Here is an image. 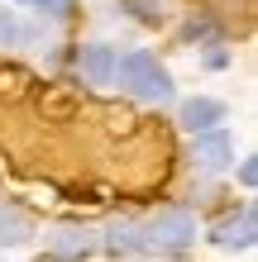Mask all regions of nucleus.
I'll list each match as a JSON object with an SVG mask.
<instances>
[{
	"instance_id": "f257e3e1",
	"label": "nucleus",
	"mask_w": 258,
	"mask_h": 262,
	"mask_svg": "<svg viewBox=\"0 0 258 262\" xmlns=\"http://www.w3.org/2000/svg\"><path fill=\"white\" fill-rule=\"evenodd\" d=\"M115 81L129 91V96H139V100H172V76L168 67L158 62L153 53H129V57H120L115 62Z\"/></svg>"
},
{
	"instance_id": "f03ea898",
	"label": "nucleus",
	"mask_w": 258,
	"mask_h": 262,
	"mask_svg": "<svg viewBox=\"0 0 258 262\" xmlns=\"http://www.w3.org/2000/svg\"><path fill=\"white\" fill-rule=\"evenodd\" d=\"M139 243L153 248V253H182V248L196 243V220L187 210H163L139 229Z\"/></svg>"
},
{
	"instance_id": "7ed1b4c3",
	"label": "nucleus",
	"mask_w": 258,
	"mask_h": 262,
	"mask_svg": "<svg viewBox=\"0 0 258 262\" xmlns=\"http://www.w3.org/2000/svg\"><path fill=\"white\" fill-rule=\"evenodd\" d=\"M191 158H196V167H201L206 177H215V172H225V167L234 162V148H230V138H225L220 129H210V134H196Z\"/></svg>"
},
{
	"instance_id": "20e7f679",
	"label": "nucleus",
	"mask_w": 258,
	"mask_h": 262,
	"mask_svg": "<svg viewBox=\"0 0 258 262\" xmlns=\"http://www.w3.org/2000/svg\"><path fill=\"white\" fill-rule=\"evenodd\" d=\"M253 238H258V210L244 205L239 210V220H225L215 229V243L220 248H253Z\"/></svg>"
},
{
	"instance_id": "39448f33",
	"label": "nucleus",
	"mask_w": 258,
	"mask_h": 262,
	"mask_svg": "<svg viewBox=\"0 0 258 262\" xmlns=\"http://www.w3.org/2000/svg\"><path fill=\"white\" fill-rule=\"evenodd\" d=\"M182 124H187L191 134H210V129L225 124V105L210 100V96H196V100L182 105Z\"/></svg>"
},
{
	"instance_id": "423d86ee",
	"label": "nucleus",
	"mask_w": 258,
	"mask_h": 262,
	"mask_svg": "<svg viewBox=\"0 0 258 262\" xmlns=\"http://www.w3.org/2000/svg\"><path fill=\"white\" fill-rule=\"evenodd\" d=\"M115 62H120V53L105 48V43H86L82 48V72H86V81H96V86L115 81Z\"/></svg>"
},
{
	"instance_id": "0eeeda50",
	"label": "nucleus",
	"mask_w": 258,
	"mask_h": 262,
	"mask_svg": "<svg viewBox=\"0 0 258 262\" xmlns=\"http://www.w3.org/2000/svg\"><path fill=\"white\" fill-rule=\"evenodd\" d=\"M120 5H129V14L139 24H163V5L158 0H120Z\"/></svg>"
},
{
	"instance_id": "6e6552de",
	"label": "nucleus",
	"mask_w": 258,
	"mask_h": 262,
	"mask_svg": "<svg viewBox=\"0 0 258 262\" xmlns=\"http://www.w3.org/2000/svg\"><path fill=\"white\" fill-rule=\"evenodd\" d=\"M24 234H29V229H24L19 214H14V210H0V243H24Z\"/></svg>"
},
{
	"instance_id": "1a4fd4ad",
	"label": "nucleus",
	"mask_w": 258,
	"mask_h": 262,
	"mask_svg": "<svg viewBox=\"0 0 258 262\" xmlns=\"http://www.w3.org/2000/svg\"><path fill=\"white\" fill-rule=\"evenodd\" d=\"M14 38H19V19H14V10L0 5V48H10Z\"/></svg>"
},
{
	"instance_id": "9d476101",
	"label": "nucleus",
	"mask_w": 258,
	"mask_h": 262,
	"mask_svg": "<svg viewBox=\"0 0 258 262\" xmlns=\"http://www.w3.org/2000/svg\"><path fill=\"white\" fill-rule=\"evenodd\" d=\"M19 5H38L43 14H63V10H67V0H19Z\"/></svg>"
},
{
	"instance_id": "9b49d317",
	"label": "nucleus",
	"mask_w": 258,
	"mask_h": 262,
	"mask_svg": "<svg viewBox=\"0 0 258 262\" xmlns=\"http://www.w3.org/2000/svg\"><path fill=\"white\" fill-rule=\"evenodd\" d=\"M239 181H244V186H253V181H258V167H253V158H249L244 167H239Z\"/></svg>"
}]
</instances>
